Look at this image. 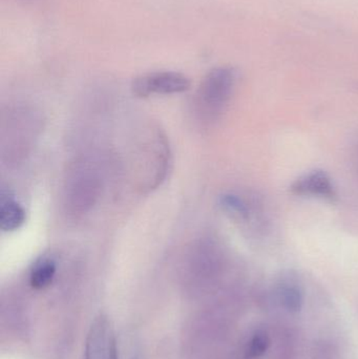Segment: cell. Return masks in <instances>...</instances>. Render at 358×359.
<instances>
[{"mask_svg": "<svg viewBox=\"0 0 358 359\" xmlns=\"http://www.w3.org/2000/svg\"><path fill=\"white\" fill-rule=\"evenodd\" d=\"M235 69L228 67H216L205 76L193 100L202 122L212 123L220 119L235 90Z\"/></svg>", "mask_w": 358, "mask_h": 359, "instance_id": "6da1fadb", "label": "cell"}, {"mask_svg": "<svg viewBox=\"0 0 358 359\" xmlns=\"http://www.w3.org/2000/svg\"><path fill=\"white\" fill-rule=\"evenodd\" d=\"M100 179L90 168L74 170L67 187V206L71 215H82L92 209L100 194Z\"/></svg>", "mask_w": 358, "mask_h": 359, "instance_id": "7a4b0ae2", "label": "cell"}, {"mask_svg": "<svg viewBox=\"0 0 358 359\" xmlns=\"http://www.w3.org/2000/svg\"><path fill=\"white\" fill-rule=\"evenodd\" d=\"M191 82L184 74L178 72H153L135 78L132 92L138 98L153 95H174L186 92Z\"/></svg>", "mask_w": 358, "mask_h": 359, "instance_id": "3957f363", "label": "cell"}, {"mask_svg": "<svg viewBox=\"0 0 358 359\" xmlns=\"http://www.w3.org/2000/svg\"><path fill=\"white\" fill-rule=\"evenodd\" d=\"M84 359H118L115 328L106 314H98L92 320L86 335Z\"/></svg>", "mask_w": 358, "mask_h": 359, "instance_id": "277c9868", "label": "cell"}, {"mask_svg": "<svg viewBox=\"0 0 358 359\" xmlns=\"http://www.w3.org/2000/svg\"><path fill=\"white\" fill-rule=\"evenodd\" d=\"M290 192L294 196L319 198L329 202L338 198L333 182L323 170H312L303 175L290 186Z\"/></svg>", "mask_w": 358, "mask_h": 359, "instance_id": "5b68a950", "label": "cell"}, {"mask_svg": "<svg viewBox=\"0 0 358 359\" xmlns=\"http://www.w3.org/2000/svg\"><path fill=\"white\" fill-rule=\"evenodd\" d=\"M220 207L229 217L237 223L249 224L254 221L256 213L254 204L243 196L235 194H225L221 196Z\"/></svg>", "mask_w": 358, "mask_h": 359, "instance_id": "8992f818", "label": "cell"}, {"mask_svg": "<svg viewBox=\"0 0 358 359\" xmlns=\"http://www.w3.org/2000/svg\"><path fill=\"white\" fill-rule=\"evenodd\" d=\"M275 295L281 305L291 313L301 311L304 304L302 288L292 276H285L280 280L275 287Z\"/></svg>", "mask_w": 358, "mask_h": 359, "instance_id": "52a82bcc", "label": "cell"}, {"mask_svg": "<svg viewBox=\"0 0 358 359\" xmlns=\"http://www.w3.org/2000/svg\"><path fill=\"white\" fill-rule=\"evenodd\" d=\"M25 210L18 202L12 198H1L0 206V228L4 231L12 232L19 229L25 224Z\"/></svg>", "mask_w": 358, "mask_h": 359, "instance_id": "ba28073f", "label": "cell"}, {"mask_svg": "<svg viewBox=\"0 0 358 359\" xmlns=\"http://www.w3.org/2000/svg\"><path fill=\"white\" fill-rule=\"evenodd\" d=\"M56 272V263L53 259H40L34 265L29 274V285L35 290H43L50 286Z\"/></svg>", "mask_w": 358, "mask_h": 359, "instance_id": "9c48e42d", "label": "cell"}, {"mask_svg": "<svg viewBox=\"0 0 358 359\" xmlns=\"http://www.w3.org/2000/svg\"><path fill=\"white\" fill-rule=\"evenodd\" d=\"M270 347V337L265 331H256L248 341L245 355L247 359L262 358Z\"/></svg>", "mask_w": 358, "mask_h": 359, "instance_id": "30bf717a", "label": "cell"}]
</instances>
